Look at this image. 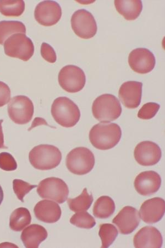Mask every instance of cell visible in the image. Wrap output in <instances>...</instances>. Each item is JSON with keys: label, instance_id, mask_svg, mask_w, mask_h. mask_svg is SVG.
Listing matches in <instances>:
<instances>
[{"label": "cell", "instance_id": "2e32d148", "mask_svg": "<svg viewBox=\"0 0 165 248\" xmlns=\"http://www.w3.org/2000/svg\"><path fill=\"white\" fill-rule=\"evenodd\" d=\"M143 83L137 81L124 82L119 90V98L129 109H135L140 105L142 96Z\"/></svg>", "mask_w": 165, "mask_h": 248}, {"label": "cell", "instance_id": "1f68e13d", "mask_svg": "<svg viewBox=\"0 0 165 248\" xmlns=\"http://www.w3.org/2000/svg\"><path fill=\"white\" fill-rule=\"evenodd\" d=\"M41 55L45 61L50 63H55L57 60L56 52L49 44L43 43L41 46Z\"/></svg>", "mask_w": 165, "mask_h": 248}, {"label": "cell", "instance_id": "7402d4cb", "mask_svg": "<svg viewBox=\"0 0 165 248\" xmlns=\"http://www.w3.org/2000/svg\"><path fill=\"white\" fill-rule=\"evenodd\" d=\"M31 221V217L29 210L25 207H19L12 213L10 219V227L15 232L22 231Z\"/></svg>", "mask_w": 165, "mask_h": 248}, {"label": "cell", "instance_id": "f546056e", "mask_svg": "<svg viewBox=\"0 0 165 248\" xmlns=\"http://www.w3.org/2000/svg\"><path fill=\"white\" fill-rule=\"evenodd\" d=\"M160 106L156 103L150 102L143 106L139 110L138 117L143 120H150L155 117L160 109Z\"/></svg>", "mask_w": 165, "mask_h": 248}, {"label": "cell", "instance_id": "d6986e66", "mask_svg": "<svg viewBox=\"0 0 165 248\" xmlns=\"http://www.w3.org/2000/svg\"><path fill=\"white\" fill-rule=\"evenodd\" d=\"M34 212L38 219L47 223L57 222L62 214L61 207L58 203L47 200L38 202L34 207Z\"/></svg>", "mask_w": 165, "mask_h": 248}, {"label": "cell", "instance_id": "7c38bea8", "mask_svg": "<svg viewBox=\"0 0 165 248\" xmlns=\"http://www.w3.org/2000/svg\"><path fill=\"white\" fill-rule=\"evenodd\" d=\"M62 9L57 2L44 1L35 7L34 17L40 25L49 27L56 25L61 19Z\"/></svg>", "mask_w": 165, "mask_h": 248}, {"label": "cell", "instance_id": "d6a6232c", "mask_svg": "<svg viewBox=\"0 0 165 248\" xmlns=\"http://www.w3.org/2000/svg\"><path fill=\"white\" fill-rule=\"evenodd\" d=\"M11 90L7 84L0 81V107L7 105L10 101Z\"/></svg>", "mask_w": 165, "mask_h": 248}, {"label": "cell", "instance_id": "ffe728a7", "mask_svg": "<svg viewBox=\"0 0 165 248\" xmlns=\"http://www.w3.org/2000/svg\"><path fill=\"white\" fill-rule=\"evenodd\" d=\"M47 235L45 228L38 224H33L23 230L21 238L26 248H38L40 243L47 238Z\"/></svg>", "mask_w": 165, "mask_h": 248}, {"label": "cell", "instance_id": "52a82bcc", "mask_svg": "<svg viewBox=\"0 0 165 248\" xmlns=\"http://www.w3.org/2000/svg\"><path fill=\"white\" fill-rule=\"evenodd\" d=\"M37 193L43 199H51L58 203H63L68 199L69 189L61 179L51 177L40 182Z\"/></svg>", "mask_w": 165, "mask_h": 248}, {"label": "cell", "instance_id": "4dcf8cb0", "mask_svg": "<svg viewBox=\"0 0 165 248\" xmlns=\"http://www.w3.org/2000/svg\"><path fill=\"white\" fill-rule=\"evenodd\" d=\"M0 169L5 171H14L17 169V163L10 154H0Z\"/></svg>", "mask_w": 165, "mask_h": 248}, {"label": "cell", "instance_id": "e575fe53", "mask_svg": "<svg viewBox=\"0 0 165 248\" xmlns=\"http://www.w3.org/2000/svg\"><path fill=\"white\" fill-rule=\"evenodd\" d=\"M3 200V191L2 190V188L1 186H0V205L2 203Z\"/></svg>", "mask_w": 165, "mask_h": 248}, {"label": "cell", "instance_id": "e0dca14e", "mask_svg": "<svg viewBox=\"0 0 165 248\" xmlns=\"http://www.w3.org/2000/svg\"><path fill=\"white\" fill-rule=\"evenodd\" d=\"M165 212L164 200L156 197L143 202L139 210L140 217L144 222L154 224L162 219Z\"/></svg>", "mask_w": 165, "mask_h": 248}, {"label": "cell", "instance_id": "cb8c5ba5", "mask_svg": "<svg viewBox=\"0 0 165 248\" xmlns=\"http://www.w3.org/2000/svg\"><path fill=\"white\" fill-rule=\"evenodd\" d=\"M26 33V28L22 22L17 21L0 22V45H2L7 38L15 33Z\"/></svg>", "mask_w": 165, "mask_h": 248}, {"label": "cell", "instance_id": "9a60e30c", "mask_svg": "<svg viewBox=\"0 0 165 248\" xmlns=\"http://www.w3.org/2000/svg\"><path fill=\"white\" fill-rule=\"evenodd\" d=\"M162 185V178L156 171H143L135 179L134 186L138 193L143 196L154 194L158 192Z\"/></svg>", "mask_w": 165, "mask_h": 248}, {"label": "cell", "instance_id": "277c9868", "mask_svg": "<svg viewBox=\"0 0 165 248\" xmlns=\"http://www.w3.org/2000/svg\"><path fill=\"white\" fill-rule=\"evenodd\" d=\"M122 107L115 95L104 94L96 98L92 104V114L101 123H109L118 119L122 113Z\"/></svg>", "mask_w": 165, "mask_h": 248}, {"label": "cell", "instance_id": "5b68a950", "mask_svg": "<svg viewBox=\"0 0 165 248\" xmlns=\"http://www.w3.org/2000/svg\"><path fill=\"white\" fill-rule=\"evenodd\" d=\"M93 154L86 147H77L67 155L66 166L71 173L83 175L90 173L95 166Z\"/></svg>", "mask_w": 165, "mask_h": 248}, {"label": "cell", "instance_id": "836d02e7", "mask_svg": "<svg viewBox=\"0 0 165 248\" xmlns=\"http://www.w3.org/2000/svg\"><path fill=\"white\" fill-rule=\"evenodd\" d=\"M3 122V120H0V149H7V147L4 144V136L2 127Z\"/></svg>", "mask_w": 165, "mask_h": 248}, {"label": "cell", "instance_id": "44dd1931", "mask_svg": "<svg viewBox=\"0 0 165 248\" xmlns=\"http://www.w3.org/2000/svg\"><path fill=\"white\" fill-rule=\"evenodd\" d=\"M114 3L118 13L128 21H134L137 18L143 10L142 1L139 0H116Z\"/></svg>", "mask_w": 165, "mask_h": 248}, {"label": "cell", "instance_id": "ba28073f", "mask_svg": "<svg viewBox=\"0 0 165 248\" xmlns=\"http://www.w3.org/2000/svg\"><path fill=\"white\" fill-rule=\"evenodd\" d=\"M34 107L33 102L25 95H17L12 98L8 106V114L15 123L25 125L33 118Z\"/></svg>", "mask_w": 165, "mask_h": 248}, {"label": "cell", "instance_id": "4316f807", "mask_svg": "<svg viewBox=\"0 0 165 248\" xmlns=\"http://www.w3.org/2000/svg\"><path fill=\"white\" fill-rule=\"evenodd\" d=\"M119 234L116 227L110 223L100 226L99 235L102 241V248H108L112 245Z\"/></svg>", "mask_w": 165, "mask_h": 248}, {"label": "cell", "instance_id": "f1b7e54d", "mask_svg": "<svg viewBox=\"0 0 165 248\" xmlns=\"http://www.w3.org/2000/svg\"><path fill=\"white\" fill-rule=\"evenodd\" d=\"M37 185H31L30 183L22 181L21 179H15L13 181V188L15 194L20 201L24 202V197L30 193Z\"/></svg>", "mask_w": 165, "mask_h": 248}, {"label": "cell", "instance_id": "8992f818", "mask_svg": "<svg viewBox=\"0 0 165 248\" xmlns=\"http://www.w3.org/2000/svg\"><path fill=\"white\" fill-rule=\"evenodd\" d=\"M6 55L27 62L33 57L34 46L31 40L25 34L17 33L11 35L4 44Z\"/></svg>", "mask_w": 165, "mask_h": 248}, {"label": "cell", "instance_id": "3957f363", "mask_svg": "<svg viewBox=\"0 0 165 248\" xmlns=\"http://www.w3.org/2000/svg\"><path fill=\"white\" fill-rule=\"evenodd\" d=\"M51 114L56 123L67 128L75 126L80 118L78 107L66 97L55 100L51 107Z\"/></svg>", "mask_w": 165, "mask_h": 248}, {"label": "cell", "instance_id": "603a6c76", "mask_svg": "<svg viewBox=\"0 0 165 248\" xmlns=\"http://www.w3.org/2000/svg\"><path fill=\"white\" fill-rule=\"evenodd\" d=\"M115 208V203L112 198L107 196H103L94 203L93 215L96 218H107L113 215Z\"/></svg>", "mask_w": 165, "mask_h": 248}, {"label": "cell", "instance_id": "83f0119b", "mask_svg": "<svg viewBox=\"0 0 165 248\" xmlns=\"http://www.w3.org/2000/svg\"><path fill=\"white\" fill-rule=\"evenodd\" d=\"M70 222L76 227L84 229H91L96 225L94 218L89 213L84 211L72 216Z\"/></svg>", "mask_w": 165, "mask_h": 248}, {"label": "cell", "instance_id": "30bf717a", "mask_svg": "<svg viewBox=\"0 0 165 248\" xmlns=\"http://www.w3.org/2000/svg\"><path fill=\"white\" fill-rule=\"evenodd\" d=\"M72 29L75 34L82 39L94 37L98 31L94 16L86 10H78L71 18Z\"/></svg>", "mask_w": 165, "mask_h": 248}, {"label": "cell", "instance_id": "6da1fadb", "mask_svg": "<svg viewBox=\"0 0 165 248\" xmlns=\"http://www.w3.org/2000/svg\"><path fill=\"white\" fill-rule=\"evenodd\" d=\"M122 137V130L115 123L96 124L90 132L91 145L100 150H108L116 146Z\"/></svg>", "mask_w": 165, "mask_h": 248}, {"label": "cell", "instance_id": "5bb4252c", "mask_svg": "<svg viewBox=\"0 0 165 248\" xmlns=\"http://www.w3.org/2000/svg\"><path fill=\"white\" fill-rule=\"evenodd\" d=\"M118 226L120 232L130 234L137 228L140 223L139 212L132 206H126L112 220Z\"/></svg>", "mask_w": 165, "mask_h": 248}, {"label": "cell", "instance_id": "8fae6325", "mask_svg": "<svg viewBox=\"0 0 165 248\" xmlns=\"http://www.w3.org/2000/svg\"><path fill=\"white\" fill-rule=\"evenodd\" d=\"M128 63L135 73L146 74L154 69L156 60L154 55L150 50L139 47L131 52L128 57Z\"/></svg>", "mask_w": 165, "mask_h": 248}, {"label": "cell", "instance_id": "9c48e42d", "mask_svg": "<svg viewBox=\"0 0 165 248\" xmlns=\"http://www.w3.org/2000/svg\"><path fill=\"white\" fill-rule=\"evenodd\" d=\"M60 86L68 93H74L82 90L86 83L83 70L75 65H67L60 70L59 74Z\"/></svg>", "mask_w": 165, "mask_h": 248}, {"label": "cell", "instance_id": "4fadbf2b", "mask_svg": "<svg viewBox=\"0 0 165 248\" xmlns=\"http://www.w3.org/2000/svg\"><path fill=\"white\" fill-rule=\"evenodd\" d=\"M136 161L143 166H152L158 163L162 158V152L156 143L143 141L138 144L134 151Z\"/></svg>", "mask_w": 165, "mask_h": 248}, {"label": "cell", "instance_id": "484cf974", "mask_svg": "<svg viewBox=\"0 0 165 248\" xmlns=\"http://www.w3.org/2000/svg\"><path fill=\"white\" fill-rule=\"evenodd\" d=\"M25 10L24 1H0V13L6 17H19Z\"/></svg>", "mask_w": 165, "mask_h": 248}, {"label": "cell", "instance_id": "d4e9b609", "mask_svg": "<svg viewBox=\"0 0 165 248\" xmlns=\"http://www.w3.org/2000/svg\"><path fill=\"white\" fill-rule=\"evenodd\" d=\"M93 201V197L88 194L87 189L85 188L78 197L68 199L67 203L71 210L77 213L89 210Z\"/></svg>", "mask_w": 165, "mask_h": 248}, {"label": "cell", "instance_id": "7a4b0ae2", "mask_svg": "<svg viewBox=\"0 0 165 248\" xmlns=\"http://www.w3.org/2000/svg\"><path fill=\"white\" fill-rule=\"evenodd\" d=\"M32 166L35 169L47 170L55 169L62 160L61 151L54 146L40 145L32 149L29 154Z\"/></svg>", "mask_w": 165, "mask_h": 248}, {"label": "cell", "instance_id": "ac0fdd59", "mask_svg": "<svg viewBox=\"0 0 165 248\" xmlns=\"http://www.w3.org/2000/svg\"><path fill=\"white\" fill-rule=\"evenodd\" d=\"M135 248H161L163 246V239L160 231L152 226L142 228L134 238Z\"/></svg>", "mask_w": 165, "mask_h": 248}]
</instances>
